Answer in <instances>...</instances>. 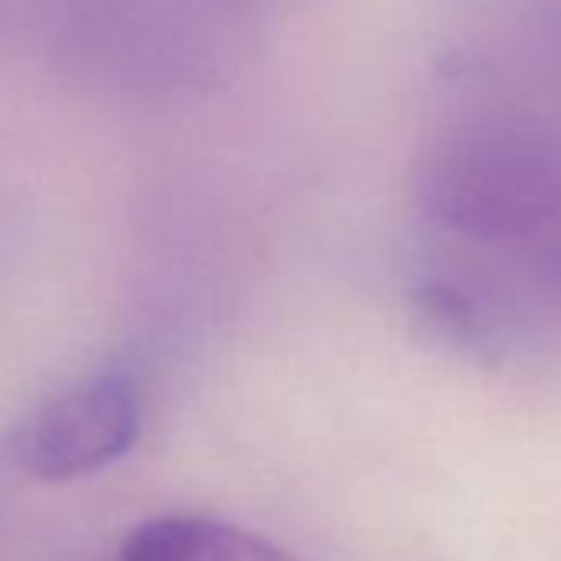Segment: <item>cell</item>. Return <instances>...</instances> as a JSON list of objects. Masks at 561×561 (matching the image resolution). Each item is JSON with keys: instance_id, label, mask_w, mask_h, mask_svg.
<instances>
[{"instance_id": "obj_5", "label": "cell", "mask_w": 561, "mask_h": 561, "mask_svg": "<svg viewBox=\"0 0 561 561\" xmlns=\"http://www.w3.org/2000/svg\"><path fill=\"white\" fill-rule=\"evenodd\" d=\"M558 285H561V264H558Z\"/></svg>"}, {"instance_id": "obj_3", "label": "cell", "mask_w": 561, "mask_h": 561, "mask_svg": "<svg viewBox=\"0 0 561 561\" xmlns=\"http://www.w3.org/2000/svg\"><path fill=\"white\" fill-rule=\"evenodd\" d=\"M116 561H298L277 541L215 515L169 512L139 522Z\"/></svg>"}, {"instance_id": "obj_4", "label": "cell", "mask_w": 561, "mask_h": 561, "mask_svg": "<svg viewBox=\"0 0 561 561\" xmlns=\"http://www.w3.org/2000/svg\"><path fill=\"white\" fill-rule=\"evenodd\" d=\"M410 324L426 347L472 364H489L502 351L492 308L476 291L446 277H433L413 288Z\"/></svg>"}, {"instance_id": "obj_1", "label": "cell", "mask_w": 561, "mask_h": 561, "mask_svg": "<svg viewBox=\"0 0 561 561\" xmlns=\"http://www.w3.org/2000/svg\"><path fill=\"white\" fill-rule=\"evenodd\" d=\"M430 221L476 241H522L561 221V149L512 123H466L416 165Z\"/></svg>"}, {"instance_id": "obj_2", "label": "cell", "mask_w": 561, "mask_h": 561, "mask_svg": "<svg viewBox=\"0 0 561 561\" xmlns=\"http://www.w3.org/2000/svg\"><path fill=\"white\" fill-rule=\"evenodd\" d=\"M139 430V387L126 374H100L24 413L8 436V459L41 482H73L129 456Z\"/></svg>"}]
</instances>
